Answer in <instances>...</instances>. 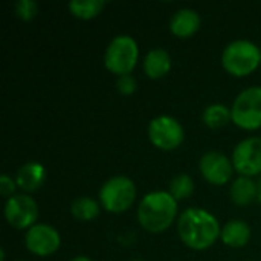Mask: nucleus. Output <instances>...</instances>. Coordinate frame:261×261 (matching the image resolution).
Instances as JSON below:
<instances>
[{"label":"nucleus","mask_w":261,"mask_h":261,"mask_svg":"<svg viewBox=\"0 0 261 261\" xmlns=\"http://www.w3.org/2000/svg\"><path fill=\"white\" fill-rule=\"evenodd\" d=\"M150 141L161 150H174L184 142V128L171 116H158L148 125Z\"/></svg>","instance_id":"7"},{"label":"nucleus","mask_w":261,"mask_h":261,"mask_svg":"<svg viewBox=\"0 0 261 261\" xmlns=\"http://www.w3.org/2000/svg\"><path fill=\"white\" fill-rule=\"evenodd\" d=\"M257 188H258V199H260V200H261V180H260V182H258Z\"/></svg>","instance_id":"25"},{"label":"nucleus","mask_w":261,"mask_h":261,"mask_svg":"<svg viewBox=\"0 0 261 261\" xmlns=\"http://www.w3.org/2000/svg\"><path fill=\"white\" fill-rule=\"evenodd\" d=\"M72 261H92L90 258H87V257H75Z\"/></svg>","instance_id":"24"},{"label":"nucleus","mask_w":261,"mask_h":261,"mask_svg":"<svg viewBox=\"0 0 261 261\" xmlns=\"http://www.w3.org/2000/svg\"><path fill=\"white\" fill-rule=\"evenodd\" d=\"M236 171L245 177L261 173V138H248L242 141L232 154Z\"/></svg>","instance_id":"8"},{"label":"nucleus","mask_w":261,"mask_h":261,"mask_svg":"<svg viewBox=\"0 0 261 261\" xmlns=\"http://www.w3.org/2000/svg\"><path fill=\"white\" fill-rule=\"evenodd\" d=\"M257 196H258V188L254 180H251L249 177H245V176L234 180V184L231 187V200L236 205H239V206L249 205L251 202H254V199Z\"/></svg>","instance_id":"16"},{"label":"nucleus","mask_w":261,"mask_h":261,"mask_svg":"<svg viewBox=\"0 0 261 261\" xmlns=\"http://www.w3.org/2000/svg\"><path fill=\"white\" fill-rule=\"evenodd\" d=\"M104 5V0H72L69 9L78 18H92L102 11Z\"/></svg>","instance_id":"17"},{"label":"nucleus","mask_w":261,"mask_h":261,"mask_svg":"<svg viewBox=\"0 0 261 261\" xmlns=\"http://www.w3.org/2000/svg\"><path fill=\"white\" fill-rule=\"evenodd\" d=\"M251 229L242 220H231L222 229V240L231 248H242L249 242Z\"/></svg>","instance_id":"15"},{"label":"nucleus","mask_w":261,"mask_h":261,"mask_svg":"<svg viewBox=\"0 0 261 261\" xmlns=\"http://www.w3.org/2000/svg\"><path fill=\"white\" fill-rule=\"evenodd\" d=\"M232 119L231 116V110L226 106L222 104H214L210 106L205 113H203V122L211 127V128H220L225 127L229 121Z\"/></svg>","instance_id":"19"},{"label":"nucleus","mask_w":261,"mask_h":261,"mask_svg":"<svg viewBox=\"0 0 261 261\" xmlns=\"http://www.w3.org/2000/svg\"><path fill=\"white\" fill-rule=\"evenodd\" d=\"M133 261H141V260H133Z\"/></svg>","instance_id":"26"},{"label":"nucleus","mask_w":261,"mask_h":261,"mask_svg":"<svg viewBox=\"0 0 261 261\" xmlns=\"http://www.w3.org/2000/svg\"><path fill=\"white\" fill-rule=\"evenodd\" d=\"M5 217L8 223L17 229H24L35 223L38 217V206L29 196L18 194L8 199L5 206Z\"/></svg>","instance_id":"9"},{"label":"nucleus","mask_w":261,"mask_h":261,"mask_svg":"<svg viewBox=\"0 0 261 261\" xmlns=\"http://www.w3.org/2000/svg\"><path fill=\"white\" fill-rule=\"evenodd\" d=\"M72 214L75 219L81 222H90L99 214L98 203L90 197H80L72 202Z\"/></svg>","instance_id":"18"},{"label":"nucleus","mask_w":261,"mask_h":261,"mask_svg":"<svg viewBox=\"0 0 261 261\" xmlns=\"http://www.w3.org/2000/svg\"><path fill=\"white\" fill-rule=\"evenodd\" d=\"M46 171L40 164L29 162L17 171V185L24 191H35L43 185Z\"/></svg>","instance_id":"14"},{"label":"nucleus","mask_w":261,"mask_h":261,"mask_svg":"<svg viewBox=\"0 0 261 261\" xmlns=\"http://www.w3.org/2000/svg\"><path fill=\"white\" fill-rule=\"evenodd\" d=\"M177 213L176 199L165 191H154L147 194L138 208V219L141 226L153 234L164 232L170 228Z\"/></svg>","instance_id":"2"},{"label":"nucleus","mask_w":261,"mask_h":261,"mask_svg":"<svg viewBox=\"0 0 261 261\" xmlns=\"http://www.w3.org/2000/svg\"><path fill=\"white\" fill-rule=\"evenodd\" d=\"M171 69V57L164 49H153L144 60V70L147 76L156 80L167 75Z\"/></svg>","instance_id":"13"},{"label":"nucleus","mask_w":261,"mask_h":261,"mask_svg":"<svg viewBox=\"0 0 261 261\" xmlns=\"http://www.w3.org/2000/svg\"><path fill=\"white\" fill-rule=\"evenodd\" d=\"M177 231L180 240L196 251L210 248L222 234L217 219L200 208H190L184 211L179 217Z\"/></svg>","instance_id":"1"},{"label":"nucleus","mask_w":261,"mask_h":261,"mask_svg":"<svg viewBox=\"0 0 261 261\" xmlns=\"http://www.w3.org/2000/svg\"><path fill=\"white\" fill-rule=\"evenodd\" d=\"M26 248L40 257L54 254L60 246V234L49 225H34L24 237Z\"/></svg>","instance_id":"10"},{"label":"nucleus","mask_w":261,"mask_h":261,"mask_svg":"<svg viewBox=\"0 0 261 261\" xmlns=\"http://www.w3.org/2000/svg\"><path fill=\"white\" fill-rule=\"evenodd\" d=\"M15 14L21 18V20H32L37 14V3L32 0H20L15 3Z\"/></svg>","instance_id":"21"},{"label":"nucleus","mask_w":261,"mask_h":261,"mask_svg":"<svg viewBox=\"0 0 261 261\" xmlns=\"http://www.w3.org/2000/svg\"><path fill=\"white\" fill-rule=\"evenodd\" d=\"M234 165L231 161L219 151H210L200 159V171L203 177L213 185H225L232 177Z\"/></svg>","instance_id":"11"},{"label":"nucleus","mask_w":261,"mask_h":261,"mask_svg":"<svg viewBox=\"0 0 261 261\" xmlns=\"http://www.w3.org/2000/svg\"><path fill=\"white\" fill-rule=\"evenodd\" d=\"M193 191H194V182L188 174H180L170 182V194L176 200L190 197Z\"/></svg>","instance_id":"20"},{"label":"nucleus","mask_w":261,"mask_h":261,"mask_svg":"<svg viewBox=\"0 0 261 261\" xmlns=\"http://www.w3.org/2000/svg\"><path fill=\"white\" fill-rule=\"evenodd\" d=\"M200 26V17L193 9H180L177 11L170 21V29L176 37L187 38L196 34Z\"/></svg>","instance_id":"12"},{"label":"nucleus","mask_w":261,"mask_h":261,"mask_svg":"<svg viewBox=\"0 0 261 261\" xmlns=\"http://www.w3.org/2000/svg\"><path fill=\"white\" fill-rule=\"evenodd\" d=\"M99 199L107 211L124 213L133 205L136 199V187L128 177H112L102 185L99 191Z\"/></svg>","instance_id":"6"},{"label":"nucleus","mask_w":261,"mask_h":261,"mask_svg":"<svg viewBox=\"0 0 261 261\" xmlns=\"http://www.w3.org/2000/svg\"><path fill=\"white\" fill-rule=\"evenodd\" d=\"M222 63L229 73L236 76H246L258 67L261 52L254 43L237 40L226 46L222 55Z\"/></svg>","instance_id":"3"},{"label":"nucleus","mask_w":261,"mask_h":261,"mask_svg":"<svg viewBox=\"0 0 261 261\" xmlns=\"http://www.w3.org/2000/svg\"><path fill=\"white\" fill-rule=\"evenodd\" d=\"M14 190H15V184L12 182V179H9L8 176H2L0 177V193H2V196H5V197H9L12 193H14ZM12 197V196H11Z\"/></svg>","instance_id":"23"},{"label":"nucleus","mask_w":261,"mask_h":261,"mask_svg":"<svg viewBox=\"0 0 261 261\" xmlns=\"http://www.w3.org/2000/svg\"><path fill=\"white\" fill-rule=\"evenodd\" d=\"M232 122L245 130L261 127V87L243 90L234 101L231 110Z\"/></svg>","instance_id":"5"},{"label":"nucleus","mask_w":261,"mask_h":261,"mask_svg":"<svg viewBox=\"0 0 261 261\" xmlns=\"http://www.w3.org/2000/svg\"><path fill=\"white\" fill-rule=\"evenodd\" d=\"M118 90L122 95H132L136 90V80L132 75H122L118 80Z\"/></svg>","instance_id":"22"},{"label":"nucleus","mask_w":261,"mask_h":261,"mask_svg":"<svg viewBox=\"0 0 261 261\" xmlns=\"http://www.w3.org/2000/svg\"><path fill=\"white\" fill-rule=\"evenodd\" d=\"M138 44L136 41L128 35H119L115 37L110 44L107 46L104 63L106 67L119 76L130 75V72L135 69L138 61Z\"/></svg>","instance_id":"4"}]
</instances>
